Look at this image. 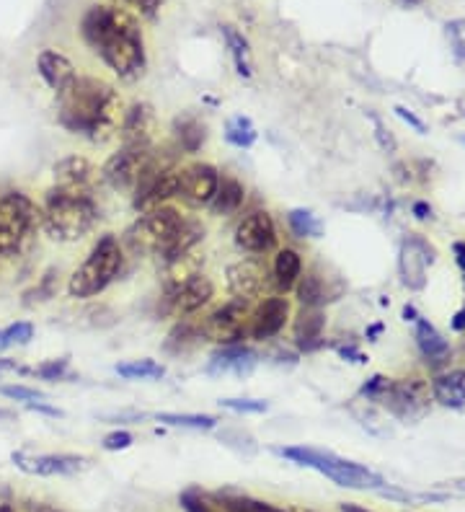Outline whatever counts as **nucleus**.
Wrapping results in <instances>:
<instances>
[{"label": "nucleus", "mask_w": 465, "mask_h": 512, "mask_svg": "<svg viewBox=\"0 0 465 512\" xmlns=\"http://www.w3.org/2000/svg\"><path fill=\"white\" fill-rule=\"evenodd\" d=\"M88 50L122 81H137L148 68V50L140 21L119 3H93L81 19Z\"/></svg>", "instance_id": "f257e3e1"}, {"label": "nucleus", "mask_w": 465, "mask_h": 512, "mask_svg": "<svg viewBox=\"0 0 465 512\" xmlns=\"http://www.w3.org/2000/svg\"><path fill=\"white\" fill-rule=\"evenodd\" d=\"M57 125L91 143H109L122 125L124 104L112 83L78 75L65 91L55 94Z\"/></svg>", "instance_id": "f03ea898"}, {"label": "nucleus", "mask_w": 465, "mask_h": 512, "mask_svg": "<svg viewBox=\"0 0 465 512\" xmlns=\"http://www.w3.org/2000/svg\"><path fill=\"white\" fill-rule=\"evenodd\" d=\"M42 231L60 244H75L96 231L101 207L93 189H73L52 184L39 205Z\"/></svg>", "instance_id": "7ed1b4c3"}, {"label": "nucleus", "mask_w": 465, "mask_h": 512, "mask_svg": "<svg viewBox=\"0 0 465 512\" xmlns=\"http://www.w3.org/2000/svg\"><path fill=\"white\" fill-rule=\"evenodd\" d=\"M42 210L21 189L0 194V259H21L37 244Z\"/></svg>", "instance_id": "20e7f679"}, {"label": "nucleus", "mask_w": 465, "mask_h": 512, "mask_svg": "<svg viewBox=\"0 0 465 512\" xmlns=\"http://www.w3.org/2000/svg\"><path fill=\"white\" fill-rule=\"evenodd\" d=\"M124 249L114 233H104L93 244L83 264L68 277V295L75 300H88L104 293L109 285L122 277Z\"/></svg>", "instance_id": "39448f33"}, {"label": "nucleus", "mask_w": 465, "mask_h": 512, "mask_svg": "<svg viewBox=\"0 0 465 512\" xmlns=\"http://www.w3.org/2000/svg\"><path fill=\"white\" fill-rule=\"evenodd\" d=\"M274 456L287 458L295 466H305V469H313L318 474L329 476L334 484L347 489H372V492H380L385 487V479L380 474H375L372 469L362 466V463L347 461V458L336 456L331 450L321 448H308V445H287V448H274Z\"/></svg>", "instance_id": "423d86ee"}, {"label": "nucleus", "mask_w": 465, "mask_h": 512, "mask_svg": "<svg viewBox=\"0 0 465 512\" xmlns=\"http://www.w3.org/2000/svg\"><path fill=\"white\" fill-rule=\"evenodd\" d=\"M184 218L186 215H181L179 207L174 205H163L148 210V213H140L135 223L119 238L124 254L153 256L161 262L174 244V238L179 236Z\"/></svg>", "instance_id": "0eeeda50"}, {"label": "nucleus", "mask_w": 465, "mask_h": 512, "mask_svg": "<svg viewBox=\"0 0 465 512\" xmlns=\"http://www.w3.org/2000/svg\"><path fill=\"white\" fill-rule=\"evenodd\" d=\"M248 313H251V303L241 298H230L220 308L207 313L205 319L197 321L199 337L202 342H212L217 347L225 344H241L246 339V324Z\"/></svg>", "instance_id": "6e6552de"}, {"label": "nucleus", "mask_w": 465, "mask_h": 512, "mask_svg": "<svg viewBox=\"0 0 465 512\" xmlns=\"http://www.w3.org/2000/svg\"><path fill=\"white\" fill-rule=\"evenodd\" d=\"M215 298V282L199 272L192 280L181 282L176 288L161 290V300H158V313L166 319H192L202 308Z\"/></svg>", "instance_id": "1a4fd4ad"}, {"label": "nucleus", "mask_w": 465, "mask_h": 512, "mask_svg": "<svg viewBox=\"0 0 465 512\" xmlns=\"http://www.w3.org/2000/svg\"><path fill=\"white\" fill-rule=\"evenodd\" d=\"M220 184V171L212 163L197 161L189 166H179V187H176V202L189 210L210 207L212 197Z\"/></svg>", "instance_id": "9d476101"}, {"label": "nucleus", "mask_w": 465, "mask_h": 512, "mask_svg": "<svg viewBox=\"0 0 465 512\" xmlns=\"http://www.w3.org/2000/svg\"><path fill=\"white\" fill-rule=\"evenodd\" d=\"M233 241L243 254L264 256L269 251L277 249V223L267 210H254V213L243 215L238 220L236 231H233Z\"/></svg>", "instance_id": "9b49d317"}, {"label": "nucleus", "mask_w": 465, "mask_h": 512, "mask_svg": "<svg viewBox=\"0 0 465 512\" xmlns=\"http://www.w3.org/2000/svg\"><path fill=\"white\" fill-rule=\"evenodd\" d=\"M292 306L285 295H269V298L259 300V306L251 308L246 324V339L251 342H269L285 329L290 321Z\"/></svg>", "instance_id": "f8f14e48"}, {"label": "nucleus", "mask_w": 465, "mask_h": 512, "mask_svg": "<svg viewBox=\"0 0 465 512\" xmlns=\"http://www.w3.org/2000/svg\"><path fill=\"white\" fill-rule=\"evenodd\" d=\"M153 148H127V145H119L117 153L101 166V182L109 184L114 192L132 194V189H135L137 179L143 174V166Z\"/></svg>", "instance_id": "ddd939ff"}, {"label": "nucleus", "mask_w": 465, "mask_h": 512, "mask_svg": "<svg viewBox=\"0 0 465 512\" xmlns=\"http://www.w3.org/2000/svg\"><path fill=\"white\" fill-rule=\"evenodd\" d=\"M225 285H228V293L233 298L251 303V300L264 295V290L272 285V277H269L267 264L261 262V259L246 256V259H238V262H233L225 269Z\"/></svg>", "instance_id": "4468645a"}, {"label": "nucleus", "mask_w": 465, "mask_h": 512, "mask_svg": "<svg viewBox=\"0 0 465 512\" xmlns=\"http://www.w3.org/2000/svg\"><path fill=\"white\" fill-rule=\"evenodd\" d=\"M11 458L21 471L34 476H73L88 469V458L73 456V453H26V450H16Z\"/></svg>", "instance_id": "2eb2a0df"}, {"label": "nucleus", "mask_w": 465, "mask_h": 512, "mask_svg": "<svg viewBox=\"0 0 465 512\" xmlns=\"http://www.w3.org/2000/svg\"><path fill=\"white\" fill-rule=\"evenodd\" d=\"M155 132H158V114L148 101H135L130 109H124L119 140L127 148H153Z\"/></svg>", "instance_id": "dca6fc26"}, {"label": "nucleus", "mask_w": 465, "mask_h": 512, "mask_svg": "<svg viewBox=\"0 0 465 512\" xmlns=\"http://www.w3.org/2000/svg\"><path fill=\"white\" fill-rule=\"evenodd\" d=\"M434 262L432 246L424 238L411 233L401 246V259H398V272H401L403 285L409 290H422L427 282V264Z\"/></svg>", "instance_id": "f3484780"}, {"label": "nucleus", "mask_w": 465, "mask_h": 512, "mask_svg": "<svg viewBox=\"0 0 465 512\" xmlns=\"http://www.w3.org/2000/svg\"><path fill=\"white\" fill-rule=\"evenodd\" d=\"M256 365H259V352L251 350L248 344H225V347H217V350L212 352L210 363H207V373H233L238 375V378H246V375L254 373Z\"/></svg>", "instance_id": "a211bd4d"}, {"label": "nucleus", "mask_w": 465, "mask_h": 512, "mask_svg": "<svg viewBox=\"0 0 465 512\" xmlns=\"http://www.w3.org/2000/svg\"><path fill=\"white\" fill-rule=\"evenodd\" d=\"M52 179L57 187L73 189H93L101 184V169H96L88 158L83 156H65L52 166Z\"/></svg>", "instance_id": "6ab92c4d"}, {"label": "nucleus", "mask_w": 465, "mask_h": 512, "mask_svg": "<svg viewBox=\"0 0 465 512\" xmlns=\"http://www.w3.org/2000/svg\"><path fill=\"white\" fill-rule=\"evenodd\" d=\"M323 331H326V316L321 308H300L292 324V337L300 352H313L323 347Z\"/></svg>", "instance_id": "aec40b11"}, {"label": "nucleus", "mask_w": 465, "mask_h": 512, "mask_svg": "<svg viewBox=\"0 0 465 512\" xmlns=\"http://www.w3.org/2000/svg\"><path fill=\"white\" fill-rule=\"evenodd\" d=\"M37 73L42 75V81L52 88V94H60V91H65V88H68L70 83L78 78L73 63H70L68 57L60 55V52H55V50L39 52Z\"/></svg>", "instance_id": "412c9836"}, {"label": "nucleus", "mask_w": 465, "mask_h": 512, "mask_svg": "<svg viewBox=\"0 0 465 512\" xmlns=\"http://www.w3.org/2000/svg\"><path fill=\"white\" fill-rule=\"evenodd\" d=\"M171 130H174V145L181 153H199V150L205 148L207 138H210L207 122L194 112L179 114Z\"/></svg>", "instance_id": "4be33fe9"}, {"label": "nucleus", "mask_w": 465, "mask_h": 512, "mask_svg": "<svg viewBox=\"0 0 465 512\" xmlns=\"http://www.w3.org/2000/svg\"><path fill=\"white\" fill-rule=\"evenodd\" d=\"M269 277H272V288L279 295H287L290 290H295L298 280L303 277V256L295 249H279L274 256L272 269H269Z\"/></svg>", "instance_id": "5701e85b"}, {"label": "nucleus", "mask_w": 465, "mask_h": 512, "mask_svg": "<svg viewBox=\"0 0 465 512\" xmlns=\"http://www.w3.org/2000/svg\"><path fill=\"white\" fill-rule=\"evenodd\" d=\"M243 202H246V187L241 179H236L233 174H220V184L210 202V213L215 218H233L241 213Z\"/></svg>", "instance_id": "b1692460"}, {"label": "nucleus", "mask_w": 465, "mask_h": 512, "mask_svg": "<svg viewBox=\"0 0 465 512\" xmlns=\"http://www.w3.org/2000/svg\"><path fill=\"white\" fill-rule=\"evenodd\" d=\"M295 295H298L300 308H321L331 300H336L339 290H334L326 280V275H321L318 269H308L303 277L295 285Z\"/></svg>", "instance_id": "393cba45"}, {"label": "nucleus", "mask_w": 465, "mask_h": 512, "mask_svg": "<svg viewBox=\"0 0 465 512\" xmlns=\"http://www.w3.org/2000/svg\"><path fill=\"white\" fill-rule=\"evenodd\" d=\"M434 401H440L442 406H453V409H463L465 406V370H450L434 378L432 383Z\"/></svg>", "instance_id": "a878e982"}, {"label": "nucleus", "mask_w": 465, "mask_h": 512, "mask_svg": "<svg viewBox=\"0 0 465 512\" xmlns=\"http://www.w3.org/2000/svg\"><path fill=\"white\" fill-rule=\"evenodd\" d=\"M202 264H205V256H199L197 251H189V254L179 256V259H171V262L161 264L163 290L176 288L181 282L192 280L194 275L202 272Z\"/></svg>", "instance_id": "bb28decb"}, {"label": "nucleus", "mask_w": 465, "mask_h": 512, "mask_svg": "<svg viewBox=\"0 0 465 512\" xmlns=\"http://www.w3.org/2000/svg\"><path fill=\"white\" fill-rule=\"evenodd\" d=\"M414 324H416V344H419L422 355L427 357V360H445L447 352H450L447 339L442 337L440 331L434 329L427 319H422V316H419Z\"/></svg>", "instance_id": "cd10ccee"}, {"label": "nucleus", "mask_w": 465, "mask_h": 512, "mask_svg": "<svg viewBox=\"0 0 465 512\" xmlns=\"http://www.w3.org/2000/svg\"><path fill=\"white\" fill-rule=\"evenodd\" d=\"M223 37L228 44L230 57H233V65H236V73L243 78H251L254 75V63H251V44L248 39L238 32L236 26H223Z\"/></svg>", "instance_id": "c85d7f7f"}, {"label": "nucleus", "mask_w": 465, "mask_h": 512, "mask_svg": "<svg viewBox=\"0 0 465 512\" xmlns=\"http://www.w3.org/2000/svg\"><path fill=\"white\" fill-rule=\"evenodd\" d=\"M60 293V269L50 267L44 269L42 277L37 280V285H31L29 290L24 293V303L26 308H34V306H42V303H50L52 298H57Z\"/></svg>", "instance_id": "c756f323"}, {"label": "nucleus", "mask_w": 465, "mask_h": 512, "mask_svg": "<svg viewBox=\"0 0 465 512\" xmlns=\"http://www.w3.org/2000/svg\"><path fill=\"white\" fill-rule=\"evenodd\" d=\"M199 342H202V337H199L197 321L181 319L176 321V326L171 329V334H168L163 347H166V352H171V355H184V352L194 350Z\"/></svg>", "instance_id": "7c9ffc66"}, {"label": "nucleus", "mask_w": 465, "mask_h": 512, "mask_svg": "<svg viewBox=\"0 0 465 512\" xmlns=\"http://www.w3.org/2000/svg\"><path fill=\"white\" fill-rule=\"evenodd\" d=\"M223 135L233 148H241V150L254 148L256 138H259L254 122H251L248 117H243V114H236V117H230L228 122H225Z\"/></svg>", "instance_id": "2f4dec72"}, {"label": "nucleus", "mask_w": 465, "mask_h": 512, "mask_svg": "<svg viewBox=\"0 0 465 512\" xmlns=\"http://www.w3.org/2000/svg\"><path fill=\"white\" fill-rule=\"evenodd\" d=\"M119 378L124 381H158L166 375V368L161 363H155V360H130V363H119L117 368Z\"/></svg>", "instance_id": "473e14b6"}, {"label": "nucleus", "mask_w": 465, "mask_h": 512, "mask_svg": "<svg viewBox=\"0 0 465 512\" xmlns=\"http://www.w3.org/2000/svg\"><path fill=\"white\" fill-rule=\"evenodd\" d=\"M287 225L295 238H321L323 223L318 220V215L313 210H305V207H295L287 213Z\"/></svg>", "instance_id": "72a5a7b5"}, {"label": "nucleus", "mask_w": 465, "mask_h": 512, "mask_svg": "<svg viewBox=\"0 0 465 512\" xmlns=\"http://www.w3.org/2000/svg\"><path fill=\"white\" fill-rule=\"evenodd\" d=\"M158 422L168 427H184V430H215L217 419L212 414H179V412H158Z\"/></svg>", "instance_id": "f704fd0d"}, {"label": "nucleus", "mask_w": 465, "mask_h": 512, "mask_svg": "<svg viewBox=\"0 0 465 512\" xmlns=\"http://www.w3.org/2000/svg\"><path fill=\"white\" fill-rule=\"evenodd\" d=\"M212 497L223 507V512H259V500L236 489H220V492H212Z\"/></svg>", "instance_id": "c9c22d12"}, {"label": "nucleus", "mask_w": 465, "mask_h": 512, "mask_svg": "<svg viewBox=\"0 0 465 512\" xmlns=\"http://www.w3.org/2000/svg\"><path fill=\"white\" fill-rule=\"evenodd\" d=\"M34 339V324L29 321H16L0 329V352L11 350V347H26Z\"/></svg>", "instance_id": "e433bc0d"}, {"label": "nucleus", "mask_w": 465, "mask_h": 512, "mask_svg": "<svg viewBox=\"0 0 465 512\" xmlns=\"http://www.w3.org/2000/svg\"><path fill=\"white\" fill-rule=\"evenodd\" d=\"M179 505L184 507V512H223V507L217 505L210 492H202V489L194 487L181 492Z\"/></svg>", "instance_id": "4c0bfd02"}, {"label": "nucleus", "mask_w": 465, "mask_h": 512, "mask_svg": "<svg viewBox=\"0 0 465 512\" xmlns=\"http://www.w3.org/2000/svg\"><path fill=\"white\" fill-rule=\"evenodd\" d=\"M70 360L68 357H55V360H44L37 368H26V375H34V378H42V381H60L62 375L68 373Z\"/></svg>", "instance_id": "58836bf2"}, {"label": "nucleus", "mask_w": 465, "mask_h": 512, "mask_svg": "<svg viewBox=\"0 0 465 512\" xmlns=\"http://www.w3.org/2000/svg\"><path fill=\"white\" fill-rule=\"evenodd\" d=\"M0 396H6L11 401H47V394L39 391V388H31V386H21V383H11V386H0Z\"/></svg>", "instance_id": "ea45409f"}, {"label": "nucleus", "mask_w": 465, "mask_h": 512, "mask_svg": "<svg viewBox=\"0 0 465 512\" xmlns=\"http://www.w3.org/2000/svg\"><path fill=\"white\" fill-rule=\"evenodd\" d=\"M220 406L238 414H264L269 409L267 401L261 399H220Z\"/></svg>", "instance_id": "a19ab883"}, {"label": "nucleus", "mask_w": 465, "mask_h": 512, "mask_svg": "<svg viewBox=\"0 0 465 512\" xmlns=\"http://www.w3.org/2000/svg\"><path fill=\"white\" fill-rule=\"evenodd\" d=\"M132 443H135L132 432L117 430V432H112V435H106L104 443L101 445H104V450H127Z\"/></svg>", "instance_id": "79ce46f5"}, {"label": "nucleus", "mask_w": 465, "mask_h": 512, "mask_svg": "<svg viewBox=\"0 0 465 512\" xmlns=\"http://www.w3.org/2000/svg\"><path fill=\"white\" fill-rule=\"evenodd\" d=\"M447 29H450V37H453L458 55L465 57V21H455V24H450Z\"/></svg>", "instance_id": "37998d69"}, {"label": "nucleus", "mask_w": 465, "mask_h": 512, "mask_svg": "<svg viewBox=\"0 0 465 512\" xmlns=\"http://www.w3.org/2000/svg\"><path fill=\"white\" fill-rule=\"evenodd\" d=\"M119 3H127V6L137 8V11L145 13V16H155V11L161 8L163 0H119Z\"/></svg>", "instance_id": "c03bdc74"}, {"label": "nucleus", "mask_w": 465, "mask_h": 512, "mask_svg": "<svg viewBox=\"0 0 465 512\" xmlns=\"http://www.w3.org/2000/svg\"><path fill=\"white\" fill-rule=\"evenodd\" d=\"M396 114H398V117L403 119V122H406V125H411V127H414L416 132H427V127H424V122H422V119L416 117V114H411L409 109H406V107H396Z\"/></svg>", "instance_id": "a18cd8bd"}, {"label": "nucleus", "mask_w": 465, "mask_h": 512, "mask_svg": "<svg viewBox=\"0 0 465 512\" xmlns=\"http://www.w3.org/2000/svg\"><path fill=\"white\" fill-rule=\"evenodd\" d=\"M26 409H31V412H39V414H47V417H62V412L57 409V406H47L44 401H29V404H26Z\"/></svg>", "instance_id": "49530a36"}, {"label": "nucleus", "mask_w": 465, "mask_h": 512, "mask_svg": "<svg viewBox=\"0 0 465 512\" xmlns=\"http://www.w3.org/2000/svg\"><path fill=\"white\" fill-rule=\"evenodd\" d=\"M372 125H375V130H378V140H380V145H383L385 150L396 148V140H393L391 135H385V127H383V122H380L378 117H372Z\"/></svg>", "instance_id": "de8ad7c7"}, {"label": "nucleus", "mask_w": 465, "mask_h": 512, "mask_svg": "<svg viewBox=\"0 0 465 512\" xmlns=\"http://www.w3.org/2000/svg\"><path fill=\"white\" fill-rule=\"evenodd\" d=\"M8 373H26V368L11 357H0V375H8Z\"/></svg>", "instance_id": "09e8293b"}, {"label": "nucleus", "mask_w": 465, "mask_h": 512, "mask_svg": "<svg viewBox=\"0 0 465 512\" xmlns=\"http://www.w3.org/2000/svg\"><path fill=\"white\" fill-rule=\"evenodd\" d=\"M414 215L419 220H427L432 218V207L427 205V202H414Z\"/></svg>", "instance_id": "8fccbe9b"}, {"label": "nucleus", "mask_w": 465, "mask_h": 512, "mask_svg": "<svg viewBox=\"0 0 465 512\" xmlns=\"http://www.w3.org/2000/svg\"><path fill=\"white\" fill-rule=\"evenodd\" d=\"M455 254H458V264L465 275V244H455Z\"/></svg>", "instance_id": "3c124183"}, {"label": "nucleus", "mask_w": 465, "mask_h": 512, "mask_svg": "<svg viewBox=\"0 0 465 512\" xmlns=\"http://www.w3.org/2000/svg\"><path fill=\"white\" fill-rule=\"evenodd\" d=\"M341 512H372V510H365V507L360 505H352V502H344V505H341Z\"/></svg>", "instance_id": "603ef678"}, {"label": "nucleus", "mask_w": 465, "mask_h": 512, "mask_svg": "<svg viewBox=\"0 0 465 512\" xmlns=\"http://www.w3.org/2000/svg\"><path fill=\"white\" fill-rule=\"evenodd\" d=\"M16 419V412H11V409H3L0 406V422H13Z\"/></svg>", "instance_id": "864d4df0"}, {"label": "nucleus", "mask_w": 465, "mask_h": 512, "mask_svg": "<svg viewBox=\"0 0 465 512\" xmlns=\"http://www.w3.org/2000/svg\"><path fill=\"white\" fill-rule=\"evenodd\" d=\"M453 329H458V331H463V329H465V308H463V311L458 313V316H455V321H453Z\"/></svg>", "instance_id": "5fc2aeb1"}, {"label": "nucleus", "mask_w": 465, "mask_h": 512, "mask_svg": "<svg viewBox=\"0 0 465 512\" xmlns=\"http://www.w3.org/2000/svg\"><path fill=\"white\" fill-rule=\"evenodd\" d=\"M31 512H62V510H57V507L52 505H34L31 507Z\"/></svg>", "instance_id": "6e6d98bb"}, {"label": "nucleus", "mask_w": 465, "mask_h": 512, "mask_svg": "<svg viewBox=\"0 0 465 512\" xmlns=\"http://www.w3.org/2000/svg\"><path fill=\"white\" fill-rule=\"evenodd\" d=\"M403 316H406V321H416V319H419V316H416V311H414V306L403 308Z\"/></svg>", "instance_id": "4d7b16f0"}, {"label": "nucleus", "mask_w": 465, "mask_h": 512, "mask_svg": "<svg viewBox=\"0 0 465 512\" xmlns=\"http://www.w3.org/2000/svg\"><path fill=\"white\" fill-rule=\"evenodd\" d=\"M0 512H16V507H13V502L0 500Z\"/></svg>", "instance_id": "13d9d810"}, {"label": "nucleus", "mask_w": 465, "mask_h": 512, "mask_svg": "<svg viewBox=\"0 0 465 512\" xmlns=\"http://www.w3.org/2000/svg\"><path fill=\"white\" fill-rule=\"evenodd\" d=\"M292 512H316V510H303V507H295V510Z\"/></svg>", "instance_id": "bf43d9fd"}, {"label": "nucleus", "mask_w": 465, "mask_h": 512, "mask_svg": "<svg viewBox=\"0 0 465 512\" xmlns=\"http://www.w3.org/2000/svg\"><path fill=\"white\" fill-rule=\"evenodd\" d=\"M463 140H465V138H463Z\"/></svg>", "instance_id": "052dcab7"}]
</instances>
